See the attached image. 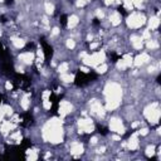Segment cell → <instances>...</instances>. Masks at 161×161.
Instances as JSON below:
<instances>
[{
    "label": "cell",
    "instance_id": "1",
    "mask_svg": "<svg viewBox=\"0 0 161 161\" xmlns=\"http://www.w3.org/2000/svg\"><path fill=\"white\" fill-rule=\"evenodd\" d=\"M106 101H121L122 98V87L116 82H108L103 89Z\"/></svg>",
    "mask_w": 161,
    "mask_h": 161
},
{
    "label": "cell",
    "instance_id": "2",
    "mask_svg": "<svg viewBox=\"0 0 161 161\" xmlns=\"http://www.w3.org/2000/svg\"><path fill=\"white\" fill-rule=\"evenodd\" d=\"M143 116L145 118L151 123V125H157L160 119V107L157 102H151L148 103L145 109H143Z\"/></svg>",
    "mask_w": 161,
    "mask_h": 161
},
{
    "label": "cell",
    "instance_id": "3",
    "mask_svg": "<svg viewBox=\"0 0 161 161\" xmlns=\"http://www.w3.org/2000/svg\"><path fill=\"white\" fill-rule=\"evenodd\" d=\"M126 24H127V28L130 29H138L146 24V16L140 11H132L127 16Z\"/></svg>",
    "mask_w": 161,
    "mask_h": 161
},
{
    "label": "cell",
    "instance_id": "4",
    "mask_svg": "<svg viewBox=\"0 0 161 161\" xmlns=\"http://www.w3.org/2000/svg\"><path fill=\"white\" fill-rule=\"evenodd\" d=\"M108 127L113 133H118V135H123L126 132V128L123 126V122L119 117H112L108 122Z\"/></svg>",
    "mask_w": 161,
    "mask_h": 161
},
{
    "label": "cell",
    "instance_id": "5",
    "mask_svg": "<svg viewBox=\"0 0 161 161\" xmlns=\"http://www.w3.org/2000/svg\"><path fill=\"white\" fill-rule=\"evenodd\" d=\"M150 60H151V55H150L147 52H142V53H140L137 57L133 58L132 65H135V67H142L143 64H147Z\"/></svg>",
    "mask_w": 161,
    "mask_h": 161
},
{
    "label": "cell",
    "instance_id": "6",
    "mask_svg": "<svg viewBox=\"0 0 161 161\" xmlns=\"http://www.w3.org/2000/svg\"><path fill=\"white\" fill-rule=\"evenodd\" d=\"M72 111H73V104L69 101L63 99V101L59 102V114H60L62 118H64L65 116L70 114Z\"/></svg>",
    "mask_w": 161,
    "mask_h": 161
},
{
    "label": "cell",
    "instance_id": "7",
    "mask_svg": "<svg viewBox=\"0 0 161 161\" xmlns=\"http://www.w3.org/2000/svg\"><path fill=\"white\" fill-rule=\"evenodd\" d=\"M18 59H19V63L24 65H30L35 60V54L33 52H23L18 55Z\"/></svg>",
    "mask_w": 161,
    "mask_h": 161
},
{
    "label": "cell",
    "instance_id": "8",
    "mask_svg": "<svg viewBox=\"0 0 161 161\" xmlns=\"http://www.w3.org/2000/svg\"><path fill=\"white\" fill-rule=\"evenodd\" d=\"M130 43H131V47H132L135 50H141V49L145 47L143 39H142L138 34H132V35L130 36Z\"/></svg>",
    "mask_w": 161,
    "mask_h": 161
},
{
    "label": "cell",
    "instance_id": "9",
    "mask_svg": "<svg viewBox=\"0 0 161 161\" xmlns=\"http://www.w3.org/2000/svg\"><path fill=\"white\" fill-rule=\"evenodd\" d=\"M108 21L112 26H118L122 21V16L117 10H109L108 13Z\"/></svg>",
    "mask_w": 161,
    "mask_h": 161
},
{
    "label": "cell",
    "instance_id": "10",
    "mask_svg": "<svg viewBox=\"0 0 161 161\" xmlns=\"http://www.w3.org/2000/svg\"><path fill=\"white\" fill-rule=\"evenodd\" d=\"M126 146H127V148L130 151H135V150H137L140 147V141H138V133L137 132L131 135V137L126 142Z\"/></svg>",
    "mask_w": 161,
    "mask_h": 161
},
{
    "label": "cell",
    "instance_id": "11",
    "mask_svg": "<svg viewBox=\"0 0 161 161\" xmlns=\"http://www.w3.org/2000/svg\"><path fill=\"white\" fill-rule=\"evenodd\" d=\"M69 151H70V153H72L74 157H78V156H80V155L84 152V147H83V145H82L80 142L73 141V142L70 143Z\"/></svg>",
    "mask_w": 161,
    "mask_h": 161
},
{
    "label": "cell",
    "instance_id": "12",
    "mask_svg": "<svg viewBox=\"0 0 161 161\" xmlns=\"http://www.w3.org/2000/svg\"><path fill=\"white\" fill-rule=\"evenodd\" d=\"M147 25H148V29L152 31V30H157V28L160 26V19H158V15H151V18L148 20H146Z\"/></svg>",
    "mask_w": 161,
    "mask_h": 161
},
{
    "label": "cell",
    "instance_id": "13",
    "mask_svg": "<svg viewBox=\"0 0 161 161\" xmlns=\"http://www.w3.org/2000/svg\"><path fill=\"white\" fill-rule=\"evenodd\" d=\"M10 42H11V45L14 47V49H23L25 47V40L20 36H10Z\"/></svg>",
    "mask_w": 161,
    "mask_h": 161
},
{
    "label": "cell",
    "instance_id": "14",
    "mask_svg": "<svg viewBox=\"0 0 161 161\" xmlns=\"http://www.w3.org/2000/svg\"><path fill=\"white\" fill-rule=\"evenodd\" d=\"M78 24H79V16L78 15L72 14L70 16H68V20H67V28L68 29H74Z\"/></svg>",
    "mask_w": 161,
    "mask_h": 161
},
{
    "label": "cell",
    "instance_id": "15",
    "mask_svg": "<svg viewBox=\"0 0 161 161\" xmlns=\"http://www.w3.org/2000/svg\"><path fill=\"white\" fill-rule=\"evenodd\" d=\"M59 79H60L63 83H72V82L74 80V74H73V73H69V72L60 73V74H59Z\"/></svg>",
    "mask_w": 161,
    "mask_h": 161
},
{
    "label": "cell",
    "instance_id": "16",
    "mask_svg": "<svg viewBox=\"0 0 161 161\" xmlns=\"http://www.w3.org/2000/svg\"><path fill=\"white\" fill-rule=\"evenodd\" d=\"M20 107H21V109H24V111H28V109H29V107H30L29 94H24V96L20 98Z\"/></svg>",
    "mask_w": 161,
    "mask_h": 161
},
{
    "label": "cell",
    "instance_id": "17",
    "mask_svg": "<svg viewBox=\"0 0 161 161\" xmlns=\"http://www.w3.org/2000/svg\"><path fill=\"white\" fill-rule=\"evenodd\" d=\"M145 45H146V48L148 50H157L158 47H160V44H158V42L156 39H148V40H146V44Z\"/></svg>",
    "mask_w": 161,
    "mask_h": 161
},
{
    "label": "cell",
    "instance_id": "18",
    "mask_svg": "<svg viewBox=\"0 0 161 161\" xmlns=\"http://www.w3.org/2000/svg\"><path fill=\"white\" fill-rule=\"evenodd\" d=\"M44 10H45V14L47 15H53L54 11H55V5L50 1H45L44 3Z\"/></svg>",
    "mask_w": 161,
    "mask_h": 161
},
{
    "label": "cell",
    "instance_id": "19",
    "mask_svg": "<svg viewBox=\"0 0 161 161\" xmlns=\"http://www.w3.org/2000/svg\"><path fill=\"white\" fill-rule=\"evenodd\" d=\"M69 67H70L69 62H60V63L58 64V67H57V70H58L59 74H60V73H65V72L69 70Z\"/></svg>",
    "mask_w": 161,
    "mask_h": 161
},
{
    "label": "cell",
    "instance_id": "20",
    "mask_svg": "<svg viewBox=\"0 0 161 161\" xmlns=\"http://www.w3.org/2000/svg\"><path fill=\"white\" fill-rule=\"evenodd\" d=\"M155 153H156V147H155V145H148L147 147H146V151H145V155H146V157H153L155 156Z\"/></svg>",
    "mask_w": 161,
    "mask_h": 161
},
{
    "label": "cell",
    "instance_id": "21",
    "mask_svg": "<svg viewBox=\"0 0 161 161\" xmlns=\"http://www.w3.org/2000/svg\"><path fill=\"white\" fill-rule=\"evenodd\" d=\"M96 68V70H97V73L98 74H104L106 72H107V69H108V65L103 62V63H101V64H98L97 67H94Z\"/></svg>",
    "mask_w": 161,
    "mask_h": 161
},
{
    "label": "cell",
    "instance_id": "22",
    "mask_svg": "<svg viewBox=\"0 0 161 161\" xmlns=\"http://www.w3.org/2000/svg\"><path fill=\"white\" fill-rule=\"evenodd\" d=\"M65 47H67V49L73 50V49L75 48V40H74L73 38H68V39L65 40Z\"/></svg>",
    "mask_w": 161,
    "mask_h": 161
},
{
    "label": "cell",
    "instance_id": "23",
    "mask_svg": "<svg viewBox=\"0 0 161 161\" xmlns=\"http://www.w3.org/2000/svg\"><path fill=\"white\" fill-rule=\"evenodd\" d=\"M26 158L28 160H36L38 158V153L35 150H28L26 151Z\"/></svg>",
    "mask_w": 161,
    "mask_h": 161
},
{
    "label": "cell",
    "instance_id": "24",
    "mask_svg": "<svg viewBox=\"0 0 161 161\" xmlns=\"http://www.w3.org/2000/svg\"><path fill=\"white\" fill-rule=\"evenodd\" d=\"M99 47H101V42L92 40V42L89 43V47H88V48H89V50H93V52H94V50H96L97 48H99Z\"/></svg>",
    "mask_w": 161,
    "mask_h": 161
},
{
    "label": "cell",
    "instance_id": "25",
    "mask_svg": "<svg viewBox=\"0 0 161 161\" xmlns=\"http://www.w3.org/2000/svg\"><path fill=\"white\" fill-rule=\"evenodd\" d=\"M137 133H138V136H147L150 133V130L147 127H141L140 126V130L137 131Z\"/></svg>",
    "mask_w": 161,
    "mask_h": 161
},
{
    "label": "cell",
    "instance_id": "26",
    "mask_svg": "<svg viewBox=\"0 0 161 161\" xmlns=\"http://www.w3.org/2000/svg\"><path fill=\"white\" fill-rule=\"evenodd\" d=\"M52 108V102L50 99H43V109L44 111H49Z\"/></svg>",
    "mask_w": 161,
    "mask_h": 161
},
{
    "label": "cell",
    "instance_id": "27",
    "mask_svg": "<svg viewBox=\"0 0 161 161\" xmlns=\"http://www.w3.org/2000/svg\"><path fill=\"white\" fill-rule=\"evenodd\" d=\"M50 94H52V91H49V89H45V91L42 93V99H49Z\"/></svg>",
    "mask_w": 161,
    "mask_h": 161
},
{
    "label": "cell",
    "instance_id": "28",
    "mask_svg": "<svg viewBox=\"0 0 161 161\" xmlns=\"http://www.w3.org/2000/svg\"><path fill=\"white\" fill-rule=\"evenodd\" d=\"M97 143H98V137H97V136L91 137V140H89V145H91V146H94V145H97Z\"/></svg>",
    "mask_w": 161,
    "mask_h": 161
},
{
    "label": "cell",
    "instance_id": "29",
    "mask_svg": "<svg viewBox=\"0 0 161 161\" xmlns=\"http://www.w3.org/2000/svg\"><path fill=\"white\" fill-rule=\"evenodd\" d=\"M13 87H14V86H13V83H11L10 80H6V82H5V89H6V91H13Z\"/></svg>",
    "mask_w": 161,
    "mask_h": 161
}]
</instances>
